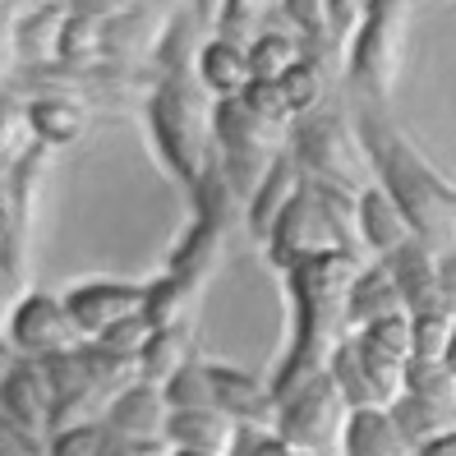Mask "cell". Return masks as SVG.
<instances>
[{
    "label": "cell",
    "instance_id": "1f68e13d",
    "mask_svg": "<svg viewBox=\"0 0 456 456\" xmlns=\"http://www.w3.org/2000/svg\"><path fill=\"white\" fill-rule=\"evenodd\" d=\"M263 19H267L263 5L231 0V5H222V14H217V42H222V46H235V51H249V46L258 42Z\"/></svg>",
    "mask_w": 456,
    "mask_h": 456
},
{
    "label": "cell",
    "instance_id": "3957f363",
    "mask_svg": "<svg viewBox=\"0 0 456 456\" xmlns=\"http://www.w3.org/2000/svg\"><path fill=\"white\" fill-rule=\"evenodd\" d=\"M355 258L360 267L373 263L360 245V231H355V199H341L323 184H300V194L286 203V212L277 217L273 235H267V258H273L281 273H290L295 263H309V258Z\"/></svg>",
    "mask_w": 456,
    "mask_h": 456
},
{
    "label": "cell",
    "instance_id": "e0dca14e",
    "mask_svg": "<svg viewBox=\"0 0 456 456\" xmlns=\"http://www.w3.org/2000/svg\"><path fill=\"white\" fill-rule=\"evenodd\" d=\"M355 231H360V245H364V254L373 263L392 258L401 245H411V240H415L406 217H401L396 203L379 190V184H369V190L355 199Z\"/></svg>",
    "mask_w": 456,
    "mask_h": 456
},
{
    "label": "cell",
    "instance_id": "9c48e42d",
    "mask_svg": "<svg viewBox=\"0 0 456 456\" xmlns=\"http://www.w3.org/2000/svg\"><path fill=\"white\" fill-rule=\"evenodd\" d=\"M341 428H346V406H341L328 373L277 411V443L290 456H323L337 443Z\"/></svg>",
    "mask_w": 456,
    "mask_h": 456
},
{
    "label": "cell",
    "instance_id": "30bf717a",
    "mask_svg": "<svg viewBox=\"0 0 456 456\" xmlns=\"http://www.w3.org/2000/svg\"><path fill=\"white\" fill-rule=\"evenodd\" d=\"M392 273V286L401 295L406 318H428V314H452V258H438L424 249L419 240L401 245L392 258H383Z\"/></svg>",
    "mask_w": 456,
    "mask_h": 456
},
{
    "label": "cell",
    "instance_id": "6da1fadb",
    "mask_svg": "<svg viewBox=\"0 0 456 456\" xmlns=\"http://www.w3.org/2000/svg\"><path fill=\"white\" fill-rule=\"evenodd\" d=\"M351 111L360 116V143L369 167L383 175L379 190L396 203V212L406 217L411 235L424 249H443V258H452V226H456V199L452 184L424 162L411 148V139L387 120V106L369 102V97H351Z\"/></svg>",
    "mask_w": 456,
    "mask_h": 456
},
{
    "label": "cell",
    "instance_id": "f546056e",
    "mask_svg": "<svg viewBox=\"0 0 456 456\" xmlns=\"http://www.w3.org/2000/svg\"><path fill=\"white\" fill-rule=\"evenodd\" d=\"M277 88L286 97V111L290 116H309L323 106V93H328V78H323V65H314V61H295L281 78H277Z\"/></svg>",
    "mask_w": 456,
    "mask_h": 456
},
{
    "label": "cell",
    "instance_id": "52a82bcc",
    "mask_svg": "<svg viewBox=\"0 0 456 456\" xmlns=\"http://www.w3.org/2000/svg\"><path fill=\"white\" fill-rule=\"evenodd\" d=\"M401 28H406V5L379 0V5L364 14L355 61H351V93L387 106L396 69H401Z\"/></svg>",
    "mask_w": 456,
    "mask_h": 456
},
{
    "label": "cell",
    "instance_id": "5bb4252c",
    "mask_svg": "<svg viewBox=\"0 0 456 456\" xmlns=\"http://www.w3.org/2000/svg\"><path fill=\"white\" fill-rule=\"evenodd\" d=\"M51 411H56V396H51V383L37 360H19V369L0 387V415H5L14 428H23L28 438L46 434Z\"/></svg>",
    "mask_w": 456,
    "mask_h": 456
},
{
    "label": "cell",
    "instance_id": "8992f818",
    "mask_svg": "<svg viewBox=\"0 0 456 456\" xmlns=\"http://www.w3.org/2000/svg\"><path fill=\"white\" fill-rule=\"evenodd\" d=\"M212 143H222V171L231 180V190L240 199H249L258 190V180L267 175V167L281 157L286 143V125L258 120L245 111V102H212Z\"/></svg>",
    "mask_w": 456,
    "mask_h": 456
},
{
    "label": "cell",
    "instance_id": "4dcf8cb0",
    "mask_svg": "<svg viewBox=\"0 0 456 456\" xmlns=\"http://www.w3.org/2000/svg\"><path fill=\"white\" fill-rule=\"evenodd\" d=\"M28 148H33V134H28V120H23V106L0 102V199H5V184L14 167L28 157Z\"/></svg>",
    "mask_w": 456,
    "mask_h": 456
},
{
    "label": "cell",
    "instance_id": "7c38bea8",
    "mask_svg": "<svg viewBox=\"0 0 456 456\" xmlns=\"http://www.w3.org/2000/svg\"><path fill=\"white\" fill-rule=\"evenodd\" d=\"M65 305V318L78 337H102L111 332L125 318H139L143 314V286H120V281H93V286H78Z\"/></svg>",
    "mask_w": 456,
    "mask_h": 456
},
{
    "label": "cell",
    "instance_id": "ba28073f",
    "mask_svg": "<svg viewBox=\"0 0 456 456\" xmlns=\"http://www.w3.org/2000/svg\"><path fill=\"white\" fill-rule=\"evenodd\" d=\"M328 379L346 411H392L401 401V364L373 355L360 337H346L337 346Z\"/></svg>",
    "mask_w": 456,
    "mask_h": 456
},
{
    "label": "cell",
    "instance_id": "44dd1931",
    "mask_svg": "<svg viewBox=\"0 0 456 456\" xmlns=\"http://www.w3.org/2000/svg\"><path fill=\"white\" fill-rule=\"evenodd\" d=\"M235 428L226 415L217 411H184V415H167V438L190 452V456H226L235 443Z\"/></svg>",
    "mask_w": 456,
    "mask_h": 456
},
{
    "label": "cell",
    "instance_id": "8fae6325",
    "mask_svg": "<svg viewBox=\"0 0 456 456\" xmlns=\"http://www.w3.org/2000/svg\"><path fill=\"white\" fill-rule=\"evenodd\" d=\"M10 328V351L23 355V360H51V355H65L78 346V332L69 328L65 318V305L51 300V295H28L19 300V309L5 318Z\"/></svg>",
    "mask_w": 456,
    "mask_h": 456
},
{
    "label": "cell",
    "instance_id": "d6a6232c",
    "mask_svg": "<svg viewBox=\"0 0 456 456\" xmlns=\"http://www.w3.org/2000/svg\"><path fill=\"white\" fill-rule=\"evenodd\" d=\"M447 346H452V314L411 318V360H419V364H447Z\"/></svg>",
    "mask_w": 456,
    "mask_h": 456
},
{
    "label": "cell",
    "instance_id": "603a6c76",
    "mask_svg": "<svg viewBox=\"0 0 456 456\" xmlns=\"http://www.w3.org/2000/svg\"><path fill=\"white\" fill-rule=\"evenodd\" d=\"M46 456H157V447L116 438L106 424H84V428H65V434H51Z\"/></svg>",
    "mask_w": 456,
    "mask_h": 456
},
{
    "label": "cell",
    "instance_id": "cb8c5ba5",
    "mask_svg": "<svg viewBox=\"0 0 456 456\" xmlns=\"http://www.w3.org/2000/svg\"><path fill=\"white\" fill-rule=\"evenodd\" d=\"M190 332L194 323H184V328H162V332H152L148 346H143V355H139V373H143V383L162 392L175 373L184 369V360H190Z\"/></svg>",
    "mask_w": 456,
    "mask_h": 456
},
{
    "label": "cell",
    "instance_id": "9a60e30c",
    "mask_svg": "<svg viewBox=\"0 0 456 456\" xmlns=\"http://www.w3.org/2000/svg\"><path fill=\"white\" fill-rule=\"evenodd\" d=\"M171 14L167 10H116L111 19H106L102 28V61H116V65H139L143 51H152L157 42H162Z\"/></svg>",
    "mask_w": 456,
    "mask_h": 456
},
{
    "label": "cell",
    "instance_id": "277c9868",
    "mask_svg": "<svg viewBox=\"0 0 456 456\" xmlns=\"http://www.w3.org/2000/svg\"><path fill=\"white\" fill-rule=\"evenodd\" d=\"M148 111H152L157 148L167 152L175 175L194 190L203 180V171L217 162L212 157L217 152V143H212V97L203 93V84L194 74H162Z\"/></svg>",
    "mask_w": 456,
    "mask_h": 456
},
{
    "label": "cell",
    "instance_id": "8d00e7d4",
    "mask_svg": "<svg viewBox=\"0 0 456 456\" xmlns=\"http://www.w3.org/2000/svg\"><path fill=\"white\" fill-rule=\"evenodd\" d=\"M0 456H46L37 438H28L23 428H14L5 415H0Z\"/></svg>",
    "mask_w": 456,
    "mask_h": 456
},
{
    "label": "cell",
    "instance_id": "d4e9b609",
    "mask_svg": "<svg viewBox=\"0 0 456 456\" xmlns=\"http://www.w3.org/2000/svg\"><path fill=\"white\" fill-rule=\"evenodd\" d=\"M222 249H226V235L212 231V226H194V235L180 245L175 254V267L171 277L194 286V290H208V281L217 277V263H222Z\"/></svg>",
    "mask_w": 456,
    "mask_h": 456
},
{
    "label": "cell",
    "instance_id": "7a4b0ae2",
    "mask_svg": "<svg viewBox=\"0 0 456 456\" xmlns=\"http://www.w3.org/2000/svg\"><path fill=\"white\" fill-rule=\"evenodd\" d=\"M355 273H360V263L341 258V254L295 263L286 273L290 295H295V346H290V360L281 369V379L267 387L277 401V411L328 373L337 346L351 332L346 328V295H351Z\"/></svg>",
    "mask_w": 456,
    "mask_h": 456
},
{
    "label": "cell",
    "instance_id": "f35d334b",
    "mask_svg": "<svg viewBox=\"0 0 456 456\" xmlns=\"http://www.w3.org/2000/svg\"><path fill=\"white\" fill-rule=\"evenodd\" d=\"M415 456H456V443H452V438H438V443H428V447H419Z\"/></svg>",
    "mask_w": 456,
    "mask_h": 456
},
{
    "label": "cell",
    "instance_id": "ac0fdd59",
    "mask_svg": "<svg viewBox=\"0 0 456 456\" xmlns=\"http://www.w3.org/2000/svg\"><path fill=\"white\" fill-rule=\"evenodd\" d=\"M401 295L392 286V273L383 263H364L355 281H351V295H346V328H373L383 318H401Z\"/></svg>",
    "mask_w": 456,
    "mask_h": 456
},
{
    "label": "cell",
    "instance_id": "4316f807",
    "mask_svg": "<svg viewBox=\"0 0 456 456\" xmlns=\"http://www.w3.org/2000/svg\"><path fill=\"white\" fill-rule=\"evenodd\" d=\"M69 19V5H56V10H33L19 28V56H23V69L33 65H51L61 61V28Z\"/></svg>",
    "mask_w": 456,
    "mask_h": 456
},
{
    "label": "cell",
    "instance_id": "ab89813d",
    "mask_svg": "<svg viewBox=\"0 0 456 456\" xmlns=\"http://www.w3.org/2000/svg\"><path fill=\"white\" fill-rule=\"evenodd\" d=\"M0 249H5V222H0Z\"/></svg>",
    "mask_w": 456,
    "mask_h": 456
},
{
    "label": "cell",
    "instance_id": "f1b7e54d",
    "mask_svg": "<svg viewBox=\"0 0 456 456\" xmlns=\"http://www.w3.org/2000/svg\"><path fill=\"white\" fill-rule=\"evenodd\" d=\"M300 61V42L281 37V33H258V42L245 51L249 65V84H277V78Z\"/></svg>",
    "mask_w": 456,
    "mask_h": 456
},
{
    "label": "cell",
    "instance_id": "e575fe53",
    "mask_svg": "<svg viewBox=\"0 0 456 456\" xmlns=\"http://www.w3.org/2000/svg\"><path fill=\"white\" fill-rule=\"evenodd\" d=\"M148 337H152V328H148V318L139 314V318H125V323H116L111 332H102L93 346H102V351H111V355H120V360H139L143 346H148Z\"/></svg>",
    "mask_w": 456,
    "mask_h": 456
},
{
    "label": "cell",
    "instance_id": "5b68a950",
    "mask_svg": "<svg viewBox=\"0 0 456 456\" xmlns=\"http://www.w3.org/2000/svg\"><path fill=\"white\" fill-rule=\"evenodd\" d=\"M295 167L309 184H323V190L341 194V199H360L369 190V157H364V143L355 139L351 120L346 111H328V106H318V111L300 116L295 125Z\"/></svg>",
    "mask_w": 456,
    "mask_h": 456
},
{
    "label": "cell",
    "instance_id": "2e32d148",
    "mask_svg": "<svg viewBox=\"0 0 456 456\" xmlns=\"http://www.w3.org/2000/svg\"><path fill=\"white\" fill-rule=\"evenodd\" d=\"M167 401L157 387L148 383H134L129 392H120L111 406H106V428H111L116 438H129V443H157V438H167Z\"/></svg>",
    "mask_w": 456,
    "mask_h": 456
},
{
    "label": "cell",
    "instance_id": "d590c367",
    "mask_svg": "<svg viewBox=\"0 0 456 456\" xmlns=\"http://www.w3.org/2000/svg\"><path fill=\"white\" fill-rule=\"evenodd\" d=\"M226 456H290V452L277 443V434H258V428H235V443H231Z\"/></svg>",
    "mask_w": 456,
    "mask_h": 456
},
{
    "label": "cell",
    "instance_id": "4fadbf2b",
    "mask_svg": "<svg viewBox=\"0 0 456 456\" xmlns=\"http://www.w3.org/2000/svg\"><path fill=\"white\" fill-rule=\"evenodd\" d=\"M212 387V411L226 415L240 428H258V434H277V401L263 383H254L249 373L235 369H208Z\"/></svg>",
    "mask_w": 456,
    "mask_h": 456
},
{
    "label": "cell",
    "instance_id": "d6986e66",
    "mask_svg": "<svg viewBox=\"0 0 456 456\" xmlns=\"http://www.w3.org/2000/svg\"><path fill=\"white\" fill-rule=\"evenodd\" d=\"M341 452L346 456H415L411 438L396 428L387 411H351L341 428Z\"/></svg>",
    "mask_w": 456,
    "mask_h": 456
},
{
    "label": "cell",
    "instance_id": "ffe728a7",
    "mask_svg": "<svg viewBox=\"0 0 456 456\" xmlns=\"http://www.w3.org/2000/svg\"><path fill=\"white\" fill-rule=\"evenodd\" d=\"M300 184H305V175H300V167L290 162V157L281 152L273 167H267V175L258 180V190L249 194V231L267 245V235H273V226H277V217L286 212V203L300 194Z\"/></svg>",
    "mask_w": 456,
    "mask_h": 456
},
{
    "label": "cell",
    "instance_id": "836d02e7",
    "mask_svg": "<svg viewBox=\"0 0 456 456\" xmlns=\"http://www.w3.org/2000/svg\"><path fill=\"white\" fill-rule=\"evenodd\" d=\"M360 341L369 346L373 355H383V360H392V364H401V369L411 364V318H406V314H401V318H383V323L364 328Z\"/></svg>",
    "mask_w": 456,
    "mask_h": 456
},
{
    "label": "cell",
    "instance_id": "60d3db41",
    "mask_svg": "<svg viewBox=\"0 0 456 456\" xmlns=\"http://www.w3.org/2000/svg\"><path fill=\"white\" fill-rule=\"evenodd\" d=\"M180 456H190V452H180Z\"/></svg>",
    "mask_w": 456,
    "mask_h": 456
},
{
    "label": "cell",
    "instance_id": "83f0119b",
    "mask_svg": "<svg viewBox=\"0 0 456 456\" xmlns=\"http://www.w3.org/2000/svg\"><path fill=\"white\" fill-rule=\"evenodd\" d=\"M387 415L396 419L401 434L411 438V447H428V443H438V438H452V406H434V401L401 396Z\"/></svg>",
    "mask_w": 456,
    "mask_h": 456
},
{
    "label": "cell",
    "instance_id": "484cf974",
    "mask_svg": "<svg viewBox=\"0 0 456 456\" xmlns=\"http://www.w3.org/2000/svg\"><path fill=\"white\" fill-rule=\"evenodd\" d=\"M23 120H28L33 143L61 148V143H69V139L84 134L88 111H84V106H74V102H33V106H23Z\"/></svg>",
    "mask_w": 456,
    "mask_h": 456
},
{
    "label": "cell",
    "instance_id": "7402d4cb",
    "mask_svg": "<svg viewBox=\"0 0 456 456\" xmlns=\"http://www.w3.org/2000/svg\"><path fill=\"white\" fill-rule=\"evenodd\" d=\"M199 84L208 97H217V102H235L240 93L249 88V65H245V51H235V46H222V42H208L199 51Z\"/></svg>",
    "mask_w": 456,
    "mask_h": 456
},
{
    "label": "cell",
    "instance_id": "74e56055",
    "mask_svg": "<svg viewBox=\"0 0 456 456\" xmlns=\"http://www.w3.org/2000/svg\"><path fill=\"white\" fill-rule=\"evenodd\" d=\"M19 369V355L10 351V346L5 341H0V387H5V379H10V373Z\"/></svg>",
    "mask_w": 456,
    "mask_h": 456
}]
</instances>
